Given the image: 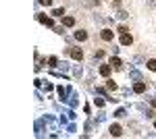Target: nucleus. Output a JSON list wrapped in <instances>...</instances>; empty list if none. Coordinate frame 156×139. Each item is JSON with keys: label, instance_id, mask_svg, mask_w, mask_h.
Masks as SVG:
<instances>
[{"label": "nucleus", "instance_id": "1", "mask_svg": "<svg viewBox=\"0 0 156 139\" xmlns=\"http://www.w3.org/2000/svg\"><path fill=\"white\" fill-rule=\"evenodd\" d=\"M102 40H104V42H112V31H110V29H104V31H102Z\"/></svg>", "mask_w": 156, "mask_h": 139}, {"label": "nucleus", "instance_id": "2", "mask_svg": "<svg viewBox=\"0 0 156 139\" xmlns=\"http://www.w3.org/2000/svg\"><path fill=\"white\" fill-rule=\"evenodd\" d=\"M63 25H65V27H73V25H75V19H73V17H65V19H63Z\"/></svg>", "mask_w": 156, "mask_h": 139}, {"label": "nucleus", "instance_id": "3", "mask_svg": "<svg viewBox=\"0 0 156 139\" xmlns=\"http://www.w3.org/2000/svg\"><path fill=\"white\" fill-rule=\"evenodd\" d=\"M133 89H135L137 93H142V91H146V83H144V81H137V83H135V87H133Z\"/></svg>", "mask_w": 156, "mask_h": 139}, {"label": "nucleus", "instance_id": "4", "mask_svg": "<svg viewBox=\"0 0 156 139\" xmlns=\"http://www.w3.org/2000/svg\"><path fill=\"white\" fill-rule=\"evenodd\" d=\"M121 133H123V131H121V127H119V125H112V127H110V135H115V137H119Z\"/></svg>", "mask_w": 156, "mask_h": 139}, {"label": "nucleus", "instance_id": "5", "mask_svg": "<svg viewBox=\"0 0 156 139\" xmlns=\"http://www.w3.org/2000/svg\"><path fill=\"white\" fill-rule=\"evenodd\" d=\"M131 36H127V33H123V38H121V44H123V46H129V44H131Z\"/></svg>", "mask_w": 156, "mask_h": 139}, {"label": "nucleus", "instance_id": "6", "mask_svg": "<svg viewBox=\"0 0 156 139\" xmlns=\"http://www.w3.org/2000/svg\"><path fill=\"white\" fill-rule=\"evenodd\" d=\"M71 56H73L75 60H81V58H83V52H81V50H71Z\"/></svg>", "mask_w": 156, "mask_h": 139}, {"label": "nucleus", "instance_id": "7", "mask_svg": "<svg viewBox=\"0 0 156 139\" xmlns=\"http://www.w3.org/2000/svg\"><path fill=\"white\" fill-rule=\"evenodd\" d=\"M108 73H110V64H102V66H100V75L108 77Z\"/></svg>", "mask_w": 156, "mask_h": 139}, {"label": "nucleus", "instance_id": "8", "mask_svg": "<svg viewBox=\"0 0 156 139\" xmlns=\"http://www.w3.org/2000/svg\"><path fill=\"white\" fill-rule=\"evenodd\" d=\"M75 38L79 40V42H83L85 38H88V33H85V31H75Z\"/></svg>", "mask_w": 156, "mask_h": 139}, {"label": "nucleus", "instance_id": "9", "mask_svg": "<svg viewBox=\"0 0 156 139\" xmlns=\"http://www.w3.org/2000/svg\"><path fill=\"white\" fill-rule=\"evenodd\" d=\"M38 19H40L42 23H44V25H52V19H48V17H44V15H40Z\"/></svg>", "mask_w": 156, "mask_h": 139}, {"label": "nucleus", "instance_id": "10", "mask_svg": "<svg viewBox=\"0 0 156 139\" xmlns=\"http://www.w3.org/2000/svg\"><path fill=\"white\" fill-rule=\"evenodd\" d=\"M110 64L115 66V68H121V64H123V62H121L119 58H112V60H110Z\"/></svg>", "mask_w": 156, "mask_h": 139}, {"label": "nucleus", "instance_id": "11", "mask_svg": "<svg viewBox=\"0 0 156 139\" xmlns=\"http://www.w3.org/2000/svg\"><path fill=\"white\" fill-rule=\"evenodd\" d=\"M148 68L150 71H156V60H148Z\"/></svg>", "mask_w": 156, "mask_h": 139}, {"label": "nucleus", "instance_id": "12", "mask_svg": "<svg viewBox=\"0 0 156 139\" xmlns=\"http://www.w3.org/2000/svg\"><path fill=\"white\" fill-rule=\"evenodd\" d=\"M54 15H56V17H63V15H65V11H63V8H56Z\"/></svg>", "mask_w": 156, "mask_h": 139}, {"label": "nucleus", "instance_id": "13", "mask_svg": "<svg viewBox=\"0 0 156 139\" xmlns=\"http://www.w3.org/2000/svg\"><path fill=\"white\" fill-rule=\"evenodd\" d=\"M40 2H42V4H46V6H48V4L52 2V0H40Z\"/></svg>", "mask_w": 156, "mask_h": 139}, {"label": "nucleus", "instance_id": "14", "mask_svg": "<svg viewBox=\"0 0 156 139\" xmlns=\"http://www.w3.org/2000/svg\"><path fill=\"white\" fill-rule=\"evenodd\" d=\"M150 102H152V106H154V108H156V98H152V100H150Z\"/></svg>", "mask_w": 156, "mask_h": 139}, {"label": "nucleus", "instance_id": "15", "mask_svg": "<svg viewBox=\"0 0 156 139\" xmlns=\"http://www.w3.org/2000/svg\"><path fill=\"white\" fill-rule=\"evenodd\" d=\"M154 127H156V123H154Z\"/></svg>", "mask_w": 156, "mask_h": 139}]
</instances>
